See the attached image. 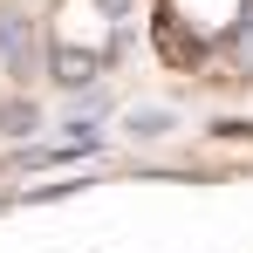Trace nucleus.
I'll use <instances>...</instances> for the list:
<instances>
[{
	"mask_svg": "<svg viewBox=\"0 0 253 253\" xmlns=\"http://www.w3.org/2000/svg\"><path fill=\"white\" fill-rule=\"evenodd\" d=\"M247 28H253V0H158V42L185 69L240 48Z\"/></svg>",
	"mask_w": 253,
	"mask_h": 253,
	"instance_id": "nucleus-1",
	"label": "nucleus"
}]
</instances>
